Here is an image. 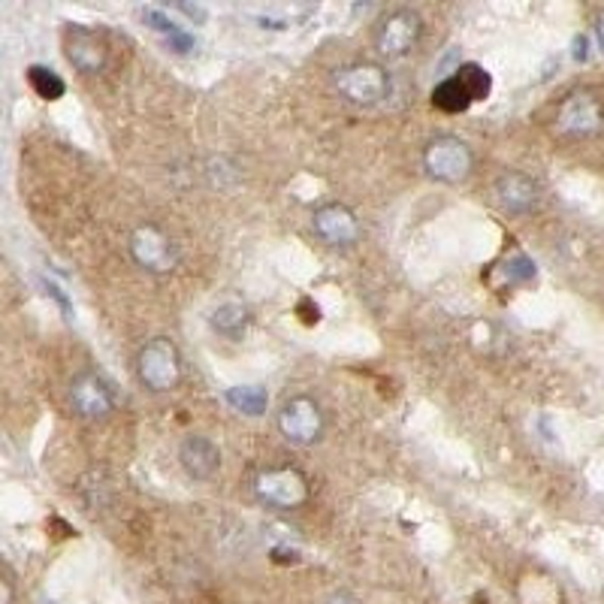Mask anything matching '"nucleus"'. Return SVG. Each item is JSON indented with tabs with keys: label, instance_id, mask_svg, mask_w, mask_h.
I'll return each instance as SVG.
<instances>
[{
	"label": "nucleus",
	"instance_id": "obj_1",
	"mask_svg": "<svg viewBox=\"0 0 604 604\" xmlns=\"http://www.w3.org/2000/svg\"><path fill=\"white\" fill-rule=\"evenodd\" d=\"M137 378L139 385L151 393H169L181 381V354L173 339H151L142 344L137 357Z\"/></svg>",
	"mask_w": 604,
	"mask_h": 604
},
{
	"label": "nucleus",
	"instance_id": "obj_2",
	"mask_svg": "<svg viewBox=\"0 0 604 604\" xmlns=\"http://www.w3.org/2000/svg\"><path fill=\"white\" fill-rule=\"evenodd\" d=\"M336 91L354 106H375L390 95V76L375 61H354L336 70Z\"/></svg>",
	"mask_w": 604,
	"mask_h": 604
},
{
	"label": "nucleus",
	"instance_id": "obj_3",
	"mask_svg": "<svg viewBox=\"0 0 604 604\" xmlns=\"http://www.w3.org/2000/svg\"><path fill=\"white\" fill-rule=\"evenodd\" d=\"M424 169L436 181L460 185L475 169V151L466 139L460 137H436L424 149Z\"/></svg>",
	"mask_w": 604,
	"mask_h": 604
},
{
	"label": "nucleus",
	"instance_id": "obj_4",
	"mask_svg": "<svg viewBox=\"0 0 604 604\" xmlns=\"http://www.w3.org/2000/svg\"><path fill=\"white\" fill-rule=\"evenodd\" d=\"M254 495L266 508L297 511L309 502V478L300 468H263L254 478Z\"/></svg>",
	"mask_w": 604,
	"mask_h": 604
},
{
	"label": "nucleus",
	"instance_id": "obj_5",
	"mask_svg": "<svg viewBox=\"0 0 604 604\" xmlns=\"http://www.w3.org/2000/svg\"><path fill=\"white\" fill-rule=\"evenodd\" d=\"M424 37V18L402 7L381 18V25L375 30V49L385 58H405L417 49V42Z\"/></svg>",
	"mask_w": 604,
	"mask_h": 604
},
{
	"label": "nucleus",
	"instance_id": "obj_6",
	"mask_svg": "<svg viewBox=\"0 0 604 604\" xmlns=\"http://www.w3.org/2000/svg\"><path fill=\"white\" fill-rule=\"evenodd\" d=\"M130 254H134V261L146 273L154 275L173 273L179 266V248L154 224H142V227L134 230V236H130Z\"/></svg>",
	"mask_w": 604,
	"mask_h": 604
},
{
	"label": "nucleus",
	"instance_id": "obj_7",
	"mask_svg": "<svg viewBox=\"0 0 604 604\" xmlns=\"http://www.w3.org/2000/svg\"><path fill=\"white\" fill-rule=\"evenodd\" d=\"M556 127L565 137H592L604 127V103L595 91H571L556 112Z\"/></svg>",
	"mask_w": 604,
	"mask_h": 604
},
{
	"label": "nucleus",
	"instance_id": "obj_8",
	"mask_svg": "<svg viewBox=\"0 0 604 604\" xmlns=\"http://www.w3.org/2000/svg\"><path fill=\"white\" fill-rule=\"evenodd\" d=\"M278 429L290 444L309 448L324 436V412L312 397H293L278 412Z\"/></svg>",
	"mask_w": 604,
	"mask_h": 604
},
{
	"label": "nucleus",
	"instance_id": "obj_9",
	"mask_svg": "<svg viewBox=\"0 0 604 604\" xmlns=\"http://www.w3.org/2000/svg\"><path fill=\"white\" fill-rule=\"evenodd\" d=\"M70 408L85 420H106L115 412V393L100 375L79 372L70 381Z\"/></svg>",
	"mask_w": 604,
	"mask_h": 604
},
{
	"label": "nucleus",
	"instance_id": "obj_10",
	"mask_svg": "<svg viewBox=\"0 0 604 604\" xmlns=\"http://www.w3.org/2000/svg\"><path fill=\"white\" fill-rule=\"evenodd\" d=\"M64 55H67L76 73L97 76V73H103L106 61H110V49H106V40L97 30L85 28V25H67V30H64Z\"/></svg>",
	"mask_w": 604,
	"mask_h": 604
},
{
	"label": "nucleus",
	"instance_id": "obj_11",
	"mask_svg": "<svg viewBox=\"0 0 604 604\" xmlns=\"http://www.w3.org/2000/svg\"><path fill=\"white\" fill-rule=\"evenodd\" d=\"M315 234L330 248H354L360 242V221L342 203H327L312 215Z\"/></svg>",
	"mask_w": 604,
	"mask_h": 604
},
{
	"label": "nucleus",
	"instance_id": "obj_12",
	"mask_svg": "<svg viewBox=\"0 0 604 604\" xmlns=\"http://www.w3.org/2000/svg\"><path fill=\"white\" fill-rule=\"evenodd\" d=\"M493 193L499 209L508 212V215H517V218L536 212L538 200H541L538 181L532 176H526V173H505V176H499Z\"/></svg>",
	"mask_w": 604,
	"mask_h": 604
},
{
	"label": "nucleus",
	"instance_id": "obj_13",
	"mask_svg": "<svg viewBox=\"0 0 604 604\" xmlns=\"http://www.w3.org/2000/svg\"><path fill=\"white\" fill-rule=\"evenodd\" d=\"M179 466L191 481H212L221 468L218 444L206 436H188L179 444Z\"/></svg>",
	"mask_w": 604,
	"mask_h": 604
},
{
	"label": "nucleus",
	"instance_id": "obj_14",
	"mask_svg": "<svg viewBox=\"0 0 604 604\" xmlns=\"http://www.w3.org/2000/svg\"><path fill=\"white\" fill-rule=\"evenodd\" d=\"M139 15H142V22L164 40V46L169 52H176V55H191L193 49H197V40H193L191 30L181 28L179 22H173L169 13L161 10V7H142Z\"/></svg>",
	"mask_w": 604,
	"mask_h": 604
},
{
	"label": "nucleus",
	"instance_id": "obj_15",
	"mask_svg": "<svg viewBox=\"0 0 604 604\" xmlns=\"http://www.w3.org/2000/svg\"><path fill=\"white\" fill-rule=\"evenodd\" d=\"M248 324H251V312H248L246 302H221L218 309L209 315V327L218 336H224V339H239L248 330Z\"/></svg>",
	"mask_w": 604,
	"mask_h": 604
},
{
	"label": "nucleus",
	"instance_id": "obj_16",
	"mask_svg": "<svg viewBox=\"0 0 604 604\" xmlns=\"http://www.w3.org/2000/svg\"><path fill=\"white\" fill-rule=\"evenodd\" d=\"M471 103H475V97L468 95V88L463 85V79H460L456 73L448 76V79H441V83L432 88V106L439 112L460 115V112H466Z\"/></svg>",
	"mask_w": 604,
	"mask_h": 604
},
{
	"label": "nucleus",
	"instance_id": "obj_17",
	"mask_svg": "<svg viewBox=\"0 0 604 604\" xmlns=\"http://www.w3.org/2000/svg\"><path fill=\"white\" fill-rule=\"evenodd\" d=\"M227 405L239 414H248V417H261L266 408H269V390L261 385H236L227 387Z\"/></svg>",
	"mask_w": 604,
	"mask_h": 604
},
{
	"label": "nucleus",
	"instance_id": "obj_18",
	"mask_svg": "<svg viewBox=\"0 0 604 604\" xmlns=\"http://www.w3.org/2000/svg\"><path fill=\"white\" fill-rule=\"evenodd\" d=\"M28 85L34 95L40 97V100H61V97L67 95V83L61 79V73H55L52 67H46V64H30L28 67Z\"/></svg>",
	"mask_w": 604,
	"mask_h": 604
},
{
	"label": "nucleus",
	"instance_id": "obj_19",
	"mask_svg": "<svg viewBox=\"0 0 604 604\" xmlns=\"http://www.w3.org/2000/svg\"><path fill=\"white\" fill-rule=\"evenodd\" d=\"M453 73L463 79V85L468 88V95L475 97V103H478V100H487L490 91H493V76L487 73V67L475 64V61H468V64H463V67H456Z\"/></svg>",
	"mask_w": 604,
	"mask_h": 604
},
{
	"label": "nucleus",
	"instance_id": "obj_20",
	"mask_svg": "<svg viewBox=\"0 0 604 604\" xmlns=\"http://www.w3.org/2000/svg\"><path fill=\"white\" fill-rule=\"evenodd\" d=\"M502 273H505V281H508V285H532L538 269L532 257H526V254H514V257L505 261Z\"/></svg>",
	"mask_w": 604,
	"mask_h": 604
},
{
	"label": "nucleus",
	"instance_id": "obj_21",
	"mask_svg": "<svg viewBox=\"0 0 604 604\" xmlns=\"http://www.w3.org/2000/svg\"><path fill=\"white\" fill-rule=\"evenodd\" d=\"M42 285H46V293H49V297H52V300H55L58 305H61V312H64V317L73 315V305H70L67 293H64V290L58 288L55 281H42Z\"/></svg>",
	"mask_w": 604,
	"mask_h": 604
},
{
	"label": "nucleus",
	"instance_id": "obj_22",
	"mask_svg": "<svg viewBox=\"0 0 604 604\" xmlns=\"http://www.w3.org/2000/svg\"><path fill=\"white\" fill-rule=\"evenodd\" d=\"M324 604H363V602H360L354 592L339 590V592H332V595H327V602Z\"/></svg>",
	"mask_w": 604,
	"mask_h": 604
},
{
	"label": "nucleus",
	"instance_id": "obj_23",
	"mask_svg": "<svg viewBox=\"0 0 604 604\" xmlns=\"http://www.w3.org/2000/svg\"><path fill=\"white\" fill-rule=\"evenodd\" d=\"M176 10L181 15H188V18H197V22H203L206 18V10L203 7H191V3H176Z\"/></svg>",
	"mask_w": 604,
	"mask_h": 604
},
{
	"label": "nucleus",
	"instance_id": "obj_24",
	"mask_svg": "<svg viewBox=\"0 0 604 604\" xmlns=\"http://www.w3.org/2000/svg\"><path fill=\"white\" fill-rule=\"evenodd\" d=\"M575 58L577 61H587L590 58V40L587 37H577L575 40Z\"/></svg>",
	"mask_w": 604,
	"mask_h": 604
},
{
	"label": "nucleus",
	"instance_id": "obj_25",
	"mask_svg": "<svg viewBox=\"0 0 604 604\" xmlns=\"http://www.w3.org/2000/svg\"><path fill=\"white\" fill-rule=\"evenodd\" d=\"M0 592H3L0 604H13V580H10V577H3V580H0Z\"/></svg>",
	"mask_w": 604,
	"mask_h": 604
},
{
	"label": "nucleus",
	"instance_id": "obj_26",
	"mask_svg": "<svg viewBox=\"0 0 604 604\" xmlns=\"http://www.w3.org/2000/svg\"><path fill=\"white\" fill-rule=\"evenodd\" d=\"M595 37H599V49L604 55V13H599V18H595Z\"/></svg>",
	"mask_w": 604,
	"mask_h": 604
}]
</instances>
